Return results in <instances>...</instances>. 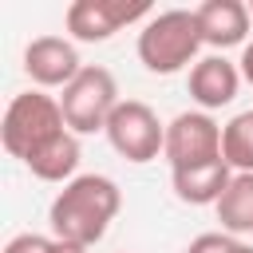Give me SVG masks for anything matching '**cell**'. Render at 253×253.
Wrapping results in <instances>:
<instances>
[{"label": "cell", "mask_w": 253, "mask_h": 253, "mask_svg": "<svg viewBox=\"0 0 253 253\" xmlns=\"http://www.w3.org/2000/svg\"><path fill=\"white\" fill-rule=\"evenodd\" d=\"M233 170L225 166V158L206 162V166H186V170H170V186L174 198L186 206H217L225 186H229Z\"/></svg>", "instance_id": "obj_11"}, {"label": "cell", "mask_w": 253, "mask_h": 253, "mask_svg": "<svg viewBox=\"0 0 253 253\" xmlns=\"http://www.w3.org/2000/svg\"><path fill=\"white\" fill-rule=\"evenodd\" d=\"M237 241L241 237H229V233H198L190 245H186V253H233L237 249Z\"/></svg>", "instance_id": "obj_15"}, {"label": "cell", "mask_w": 253, "mask_h": 253, "mask_svg": "<svg viewBox=\"0 0 253 253\" xmlns=\"http://www.w3.org/2000/svg\"><path fill=\"white\" fill-rule=\"evenodd\" d=\"M55 249V237H43V233H16L4 253H51Z\"/></svg>", "instance_id": "obj_16"}, {"label": "cell", "mask_w": 253, "mask_h": 253, "mask_svg": "<svg viewBox=\"0 0 253 253\" xmlns=\"http://www.w3.org/2000/svg\"><path fill=\"white\" fill-rule=\"evenodd\" d=\"M150 4L146 0H71L63 12V24L71 32V40L79 43H107L115 32H123L134 20H150Z\"/></svg>", "instance_id": "obj_7"}, {"label": "cell", "mask_w": 253, "mask_h": 253, "mask_svg": "<svg viewBox=\"0 0 253 253\" xmlns=\"http://www.w3.org/2000/svg\"><path fill=\"white\" fill-rule=\"evenodd\" d=\"M40 182H71V178H79L75 170H79V134H71V130H63L55 142H47L36 158H28L24 162Z\"/></svg>", "instance_id": "obj_12"}, {"label": "cell", "mask_w": 253, "mask_h": 253, "mask_svg": "<svg viewBox=\"0 0 253 253\" xmlns=\"http://www.w3.org/2000/svg\"><path fill=\"white\" fill-rule=\"evenodd\" d=\"M202 32H198V16L186 12V8H166V12H154L142 32H138V63L150 71V75H174L182 67H194L198 63V51H202Z\"/></svg>", "instance_id": "obj_2"}, {"label": "cell", "mask_w": 253, "mask_h": 253, "mask_svg": "<svg viewBox=\"0 0 253 253\" xmlns=\"http://www.w3.org/2000/svg\"><path fill=\"white\" fill-rule=\"evenodd\" d=\"M107 142L115 146V154H123L126 162L142 166V162H154L166 146V123L154 115L150 103L142 99H123L107 123Z\"/></svg>", "instance_id": "obj_5"}, {"label": "cell", "mask_w": 253, "mask_h": 253, "mask_svg": "<svg viewBox=\"0 0 253 253\" xmlns=\"http://www.w3.org/2000/svg\"><path fill=\"white\" fill-rule=\"evenodd\" d=\"M233 253H253V245H249V241H237V249H233Z\"/></svg>", "instance_id": "obj_19"}, {"label": "cell", "mask_w": 253, "mask_h": 253, "mask_svg": "<svg viewBox=\"0 0 253 253\" xmlns=\"http://www.w3.org/2000/svg\"><path fill=\"white\" fill-rule=\"evenodd\" d=\"M119 210H123V190L115 178L79 174L55 194V202L47 210V225H51L55 241H71V245L91 249L95 241H103V233Z\"/></svg>", "instance_id": "obj_1"}, {"label": "cell", "mask_w": 253, "mask_h": 253, "mask_svg": "<svg viewBox=\"0 0 253 253\" xmlns=\"http://www.w3.org/2000/svg\"><path fill=\"white\" fill-rule=\"evenodd\" d=\"M119 83L107 67L99 63H87L59 95V107H63V123L71 134H95V130H107L115 107H119Z\"/></svg>", "instance_id": "obj_4"}, {"label": "cell", "mask_w": 253, "mask_h": 253, "mask_svg": "<svg viewBox=\"0 0 253 253\" xmlns=\"http://www.w3.org/2000/svg\"><path fill=\"white\" fill-rule=\"evenodd\" d=\"M87 63L79 59L75 43L67 36H36L24 47V71L36 87H67Z\"/></svg>", "instance_id": "obj_8"}, {"label": "cell", "mask_w": 253, "mask_h": 253, "mask_svg": "<svg viewBox=\"0 0 253 253\" xmlns=\"http://www.w3.org/2000/svg\"><path fill=\"white\" fill-rule=\"evenodd\" d=\"M162 158L170 162V170H186V166H206L221 158V126L210 111H182L166 123V146Z\"/></svg>", "instance_id": "obj_6"}, {"label": "cell", "mask_w": 253, "mask_h": 253, "mask_svg": "<svg viewBox=\"0 0 253 253\" xmlns=\"http://www.w3.org/2000/svg\"><path fill=\"white\" fill-rule=\"evenodd\" d=\"M237 67H241V79H245V83H253V40L241 47V59H237Z\"/></svg>", "instance_id": "obj_17"}, {"label": "cell", "mask_w": 253, "mask_h": 253, "mask_svg": "<svg viewBox=\"0 0 253 253\" xmlns=\"http://www.w3.org/2000/svg\"><path fill=\"white\" fill-rule=\"evenodd\" d=\"M63 130H67L63 107H59V99H51L43 91H20V95H12V103L4 107V119H0V142L20 162L36 158Z\"/></svg>", "instance_id": "obj_3"}, {"label": "cell", "mask_w": 253, "mask_h": 253, "mask_svg": "<svg viewBox=\"0 0 253 253\" xmlns=\"http://www.w3.org/2000/svg\"><path fill=\"white\" fill-rule=\"evenodd\" d=\"M194 16H198L202 43L213 47L217 55L225 47H245L249 43V24H253L249 4H241V0H206V4L194 8Z\"/></svg>", "instance_id": "obj_10"}, {"label": "cell", "mask_w": 253, "mask_h": 253, "mask_svg": "<svg viewBox=\"0 0 253 253\" xmlns=\"http://www.w3.org/2000/svg\"><path fill=\"white\" fill-rule=\"evenodd\" d=\"M241 67L233 63V59H225V55H202L194 67H190V79H186V87H190V99L198 103V111H221V107H229L233 99H237V91H241Z\"/></svg>", "instance_id": "obj_9"}, {"label": "cell", "mask_w": 253, "mask_h": 253, "mask_svg": "<svg viewBox=\"0 0 253 253\" xmlns=\"http://www.w3.org/2000/svg\"><path fill=\"white\" fill-rule=\"evenodd\" d=\"M51 253H91V249H87V245H71V241H55Z\"/></svg>", "instance_id": "obj_18"}, {"label": "cell", "mask_w": 253, "mask_h": 253, "mask_svg": "<svg viewBox=\"0 0 253 253\" xmlns=\"http://www.w3.org/2000/svg\"><path fill=\"white\" fill-rule=\"evenodd\" d=\"M221 158L233 174H253V107L221 126Z\"/></svg>", "instance_id": "obj_14"}, {"label": "cell", "mask_w": 253, "mask_h": 253, "mask_svg": "<svg viewBox=\"0 0 253 253\" xmlns=\"http://www.w3.org/2000/svg\"><path fill=\"white\" fill-rule=\"evenodd\" d=\"M213 210H217L221 233H229V237L253 233V174H233Z\"/></svg>", "instance_id": "obj_13"}]
</instances>
